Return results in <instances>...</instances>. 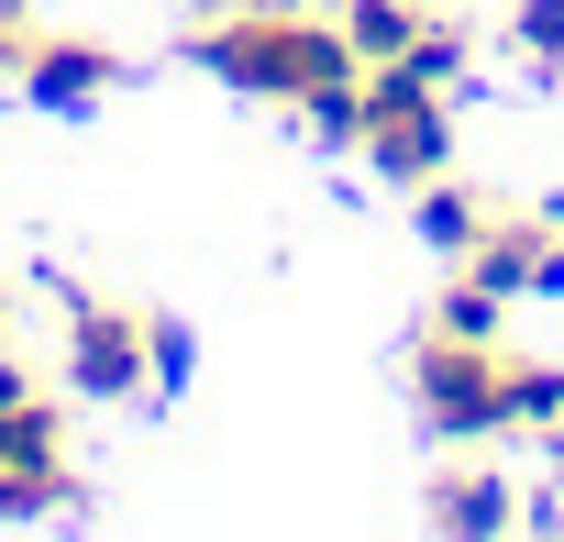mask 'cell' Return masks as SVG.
<instances>
[{"mask_svg":"<svg viewBox=\"0 0 564 542\" xmlns=\"http://www.w3.org/2000/svg\"><path fill=\"white\" fill-rule=\"evenodd\" d=\"M432 520H443V531H509V476L454 465V476H443V498H432Z\"/></svg>","mask_w":564,"mask_h":542,"instance_id":"cell-8","label":"cell"},{"mask_svg":"<svg viewBox=\"0 0 564 542\" xmlns=\"http://www.w3.org/2000/svg\"><path fill=\"white\" fill-rule=\"evenodd\" d=\"M509 366V421H564V377L553 366H520V355H498Z\"/></svg>","mask_w":564,"mask_h":542,"instance_id":"cell-11","label":"cell"},{"mask_svg":"<svg viewBox=\"0 0 564 542\" xmlns=\"http://www.w3.org/2000/svg\"><path fill=\"white\" fill-rule=\"evenodd\" d=\"M509 34H520V56H564V0H520Z\"/></svg>","mask_w":564,"mask_h":542,"instance_id":"cell-12","label":"cell"},{"mask_svg":"<svg viewBox=\"0 0 564 542\" xmlns=\"http://www.w3.org/2000/svg\"><path fill=\"white\" fill-rule=\"evenodd\" d=\"M0 476H12L23 509H56V498H67V421H56V399H45L34 377H12V366H0Z\"/></svg>","mask_w":564,"mask_h":542,"instance_id":"cell-3","label":"cell"},{"mask_svg":"<svg viewBox=\"0 0 564 542\" xmlns=\"http://www.w3.org/2000/svg\"><path fill=\"white\" fill-rule=\"evenodd\" d=\"M12 509H23V498H12V476H0V520H12Z\"/></svg>","mask_w":564,"mask_h":542,"instance_id":"cell-15","label":"cell"},{"mask_svg":"<svg viewBox=\"0 0 564 542\" xmlns=\"http://www.w3.org/2000/svg\"><path fill=\"white\" fill-rule=\"evenodd\" d=\"M421 410H432L443 432H498V421H509V366H498V344L432 333V344H421Z\"/></svg>","mask_w":564,"mask_h":542,"instance_id":"cell-4","label":"cell"},{"mask_svg":"<svg viewBox=\"0 0 564 542\" xmlns=\"http://www.w3.org/2000/svg\"><path fill=\"white\" fill-rule=\"evenodd\" d=\"M199 56L232 89H254V100H311L333 78H366V56L344 45V23H311V12H210Z\"/></svg>","mask_w":564,"mask_h":542,"instance_id":"cell-1","label":"cell"},{"mask_svg":"<svg viewBox=\"0 0 564 542\" xmlns=\"http://www.w3.org/2000/svg\"><path fill=\"white\" fill-rule=\"evenodd\" d=\"M421 232H432L443 254H476V232H487V210H476L465 188H443V177H421Z\"/></svg>","mask_w":564,"mask_h":542,"instance_id":"cell-9","label":"cell"},{"mask_svg":"<svg viewBox=\"0 0 564 542\" xmlns=\"http://www.w3.org/2000/svg\"><path fill=\"white\" fill-rule=\"evenodd\" d=\"M432 333H454V344H498V289H487V278L443 289V322H432Z\"/></svg>","mask_w":564,"mask_h":542,"instance_id":"cell-10","label":"cell"},{"mask_svg":"<svg viewBox=\"0 0 564 542\" xmlns=\"http://www.w3.org/2000/svg\"><path fill=\"white\" fill-rule=\"evenodd\" d=\"M366 155L388 166V177H443V155H454V133H443V100H432V78L421 67H366Z\"/></svg>","mask_w":564,"mask_h":542,"instance_id":"cell-2","label":"cell"},{"mask_svg":"<svg viewBox=\"0 0 564 542\" xmlns=\"http://www.w3.org/2000/svg\"><path fill=\"white\" fill-rule=\"evenodd\" d=\"M333 23H344V45H355L366 67H388V56H410V45H421V0H344Z\"/></svg>","mask_w":564,"mask_h":542,"instance_id":"cell-7","label":"cell"},{"mask_svg":"<svg viewBox=\"0 0 564 542\" xmlns=\"http://www.w3.org/2000/svg\"><path fill=\"white\" fill-rule=\"evenodd\" d=\"M454 56H465V34H454V23H421V45H410L399 67H421V78L443 89V78H454Z\"/></svg>","mask_w":564,"mask_h":542,"instance_id":"cell-13","label":"cell"},{"mask_svg":"<svg viewBox=\"0 0 564 542\" xmlns=\"http://www.w3.org/2000/svg\"><path fill=\"white\" fill-rule=\"evenodd\" d=\"M23 89H34L45 111H89V100L111 89V45H89V34H34Z\"/></svg>","mask_w":564,"mask_h":542,"instance_id":"cell-6","label":"cell"},{"mask_svg":"<svg viewBox=\"0 0 564 542\" xmlns=\"http://www.w3.org/2000/svg\"><path fill=\"white\" fill-rule=\"evenodd\" d=\"M144 366H155V333H144L133 311H111V300H78V311H67V377H78L89 399H133Z\"/></svg>","mask_w":564,"mask_h":542,"instance_id":"cell-5","label":"cell"},{"mask_svg":"<svg viewBox=\"0 0 564 542\" xmlns=\"http://www.w3.org/2000/svg\"><path fill=\"white\" fill-rule=\"evenodd\" d=\"M23 56H34V23H23V0H0V78H23Z\"/></svg>","mask_w":564,"mask_h":542,"instance_id":"cell-14","label":"cell"}]
</instances>
